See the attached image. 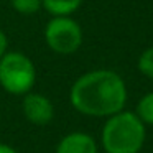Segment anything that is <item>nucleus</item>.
<instances>
[{
    "instance_id": "1",
    "label": "nucleus",
    "mask_w": 153,
    "mask_h": 153,
    "mask_svg": "<svg viewBox=\"0 0 153 153\" xmlns=\"http://www.w3.org/2000/svg\"><path fill=\"white\" fill-rule=\"evenodd\" d=\"M71 105L89 117H110L123 110L127 86L117 73L96 69L79 76L71 86Z\"/></svg>"
},
{
    "instance_id": "2",
    "label": "nucleus",
    "mask_w": 153,
    "mask_h": 153,
    "mask_svg": "<svg viewBox=\"0 0 153 153\" xmlns=\"http://www.w3.org/2000/svg\"><path fill=\"white\" fill-rule=\"evenodd\" d=\"M145 123L135 112H120L107 117L100 142L105 153H140L145 145Z\"/></svg>"
},
{
    "instance_id": "3",
    "label": "nucleus",
    "mask_w": 153,
    "mask_h": 153,
    "mask_svg": "<svg viewBox=\"0 0 153 153\" xmlns=\"http://www.w3.org/2000/svg\"><path fill=\"white\" fill-rule=\"evenodd\" d=\"M36 81L35 64L25 53L7 51L0 58V86L12 96H25Z\"/></svg>"
},
{
    "instance_id": "4",
    "label": "nucleus",
    "mask_w": 153,
    "mask_h": 153,
    "mask_svg": "<svg viewBox=\"0 0 153 153\" xmlns=\"http://www.w3.org/2000/svg\"><path fill=\"white\" fill-rule=\"evenodd\" d=\"M45 41L58 54H73L82 45V28L71 17H53L45 27Z\"/></svg>"
},
{
    "instance_id": "5",
    "label": "nucleus",
    "mask_w": 153,
    "mask_h": 153,
    "mask_svg": "<svg viewBox=\"0 0 153 153\" xmlns=\"http://www.w3.org/2000/svg\"><path fill=\"white\" fill-rule=\"evenodd\" d=\"M23 115L35 125H48L54 117L53 102L38 92H27L23 96Z\"/></svg>"
},
{
    "instance_id": "6",
    "label": "nucleus",
    "mask_w": 153,
    "mask_h": 153,
    "mask_svg": "<svg viewBox=\"0 0 153 153\" xmlns=\"http://www.w3.org/2000/svg\"><path fill=\"white\" fill-rule=\"evenodd\" d=\"M56 153H97V143L89 133L71 132L59 140Z\"/></svg>"
},
{
    "instance_id": "7",
    "label": "nucleus",
    "mask_w": 153,
    "mask_h": 153,
    "mask_svg": "<svg viewBox=\"0 0 153 153\" xmlns=\"http://www.w3.org/2000/svg\"><path fill=\"white\" fill-rule=\"evenodd\" d=\"M84 0H41V7L53 17H71Z\"/></svg>"
},
{
    "instance_id": "8",
    "label": "nucleus",
    "mask_w": 153,
    "mask_h": 153,
    "mask_svg": "<svg viewBox=\"0 0 153 153\" xmlns=\"http://www.w3.org/2000/svg\"><path fill=\"white\" fill-rule=\"evenodd\" d=\"M137 117L142 120L143 123L153 125V92H148L138 100L137 104Z\"/></svg>"
},
{
    "instance_id": "9",
    "label": "nucleus",
    "mask_w": 153,
    "mask_h": 153,
    "mask_svg": "<svg viewBox=\"0 0 153 153\" xmlns=\"http://www.w3.org/2000/svg\"><path fill=\"white\" fill-rule=\"evenodd\" d=\"M12 7L20 15H35L41 8V0H10Z\"/></svg>"
},
{
    "instance_id": "10",
    "label": "nucleus",
    "mask_w": 153,
    "mask_h": 153,
    "mask_svg": "<svg viewBox=\"0 0 153 153\" xmlns=\"http://www.w3.org/2000/svg\"><path fill=\"white\" fill-rule=\"evenodd\" d=\"M137 68H138V71L143 74V76L153 79V46L146 48V50L138 56Z\"/></svg>"
},
{
    "instance_id": "11",
    "label": "nucleus",
    "mask_w": 153,
    "mask_h": 153,
    "mask_svg": "<svg viewBox=\"0 0 153 153\" xmlns=\"http://www.w3.org/2000/svg\"><path fill=\"white\" fill-rule=\"evenodd\" d=\"M7 48H8V38L4 31L0 30V58L7 53Z\"/></svg>"
},
{
    "instance_id": "12",
    "label": "nucleus",
    "mask_w": 153,
    "mask_h": 153,
    "mask_svg": "<svg viewBox=\"0 0 153 153\" xmlns=\"http://www.w3.org/2000/svg\"><path fill=\"white\" fill-rule=\"evenodd\" d=\"M0 153H18V152L7 143H0Z\"/></svg>"
}]
</instances>
